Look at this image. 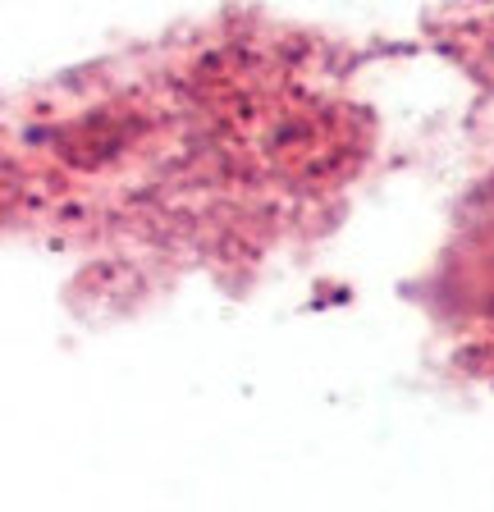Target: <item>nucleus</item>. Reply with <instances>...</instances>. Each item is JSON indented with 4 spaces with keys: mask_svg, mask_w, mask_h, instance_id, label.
Returning a JSON list of instances; mask_svg holds the SVG:
<instances>
[]
</instances>
